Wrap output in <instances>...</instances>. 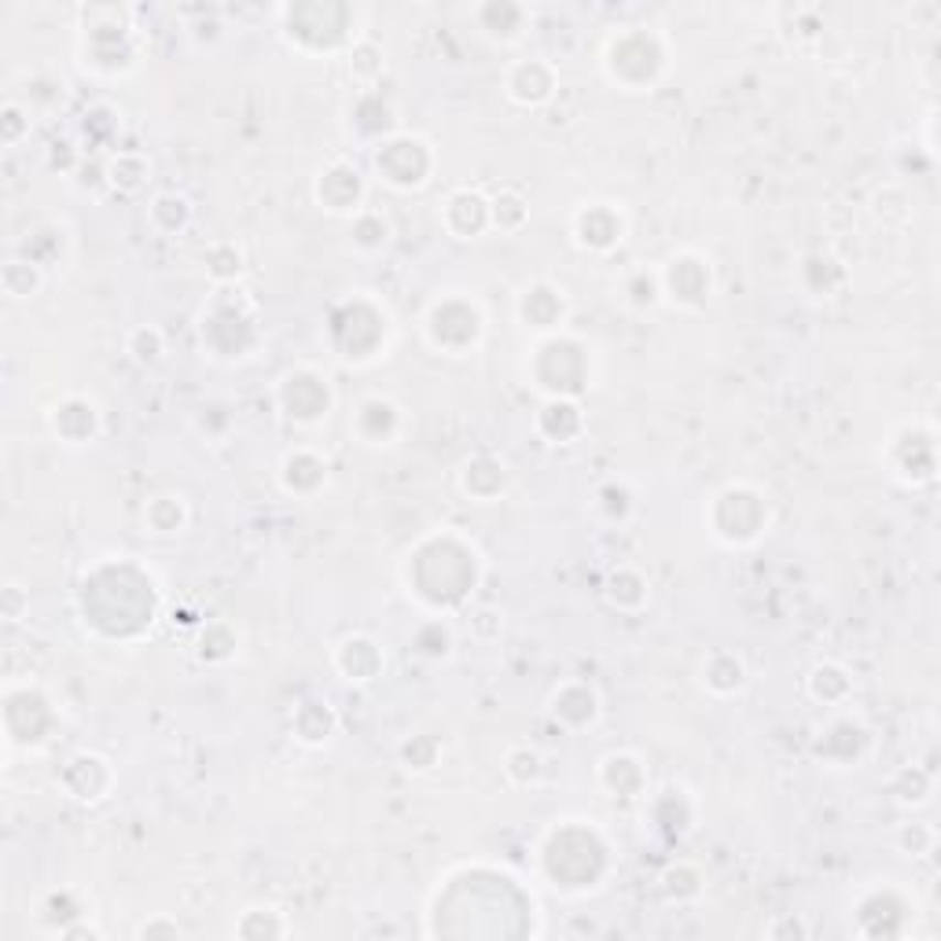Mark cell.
<instances>
[{"instance_id":"obj_1","label":"cell","mask_w":941,"mask_h":941,"mask_svg":"<svg viewBox=\"0 0 941 941\" xmlns=\"http://www.w3.org/2000/svg\"><path fill=\"white\" fill-rule=\"evenodd\" d=\"M621 232H626V221L621 214L615 210L610 203H593L577 214V225H574V236L577 244L588 247V250H610L621 244Z\"/></svg>"},{"instance_id":"obj_2","label":"cell","mask_w":941,"mask_h":941,"mask_svg":"<svg viewBox=\"0 0 941 941\" xmlns=\"http://www.w3.org/2000/svg\"><path fill=\"white\" fill-rule=\"evenodd\" d=\"M335 192H343V203H346V214L357 210L360 203V192H365V184H360V173L349 166V162H335V166H327L321 173V181H316V199L324 203V210L335 203Z\"/></svg>"},{"instance_id":"obj_3","label":"cell","mask_w":941,"mask_h":941,"mask_svg":"<svg viewBox=\"0 0 941 941\" xmlns=\"http://www.w3.org/2000/svg\"><path fill=\"white\" fill-rule=\"evenodd\" d=\"M321 379L316 376V371H291L288 379H283V387H280V401H283V409H288V415L291 420H299V423H316L321 420V409H316V404H310V387L313 382Z\"/></svg>"},{"instance_id":"obj_4","label":"cell","mask_w":941,"mask_h":941,"mask_svg":"<svg viewBox=\"0 0 941 941\" xmlns=\"http://www.w3.org/2000/svg\"><path fill=\"white\" fill-rule=\"evenodd\" d=\"M338 651L349 655V666H338V670L346 673V681H371V677L379 673L382 655L376 651V643H371L368 637H349V640H343V648Z\"/></svg>"},{"instance_id":"obj_5","label":"cell","mask_w":941,"mask_h":941,"mask_svg":"<svg viewBox=\"0 0 941 941\" xmlns=\"http://www.w3.org/2000/svg\"><path fill=\"white\" fill-rule=\"evenodd\" d=\"M151 934H170V938H177L181 927H177V923H144V927L137 930V938H151Z\"/></svg>"}]
</instances>
